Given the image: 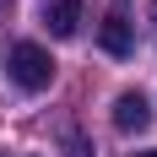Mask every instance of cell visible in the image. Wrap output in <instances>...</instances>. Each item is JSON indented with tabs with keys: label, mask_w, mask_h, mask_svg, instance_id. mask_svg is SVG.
<instances>
[{
	"label": "cell",
	"mask_w": 157,
	"mask_h": 157,
	"mask_svg": "<svg viewBox=\"0 0 157 157\" xmlns=\"http://www.w3.org/2000/svg\"><path fill=\"white\" fill-rule=\"evenodd\" d=\"M6 76L22 87V92H44L49 81H54V60H49V49L44 44H11L6 49Z\"/></svg>",
	"instance_id": "cell-1"
},
{
	"label": "cell",
	"mask_w": 157,
	"mask_h": 157,
	"mask_svg": "<svg viewBox=\"0 0 157 157\" xmlns=\"http://www.w3.org/2000/svg\"><path fill=\"white\" fill-rule=\"evenodd\" d=\"M152 125V103H146V92H119L114 98V130L119 136H136V130Z\"/></svg>",
	"instance_id": "cell-2"
},
{
	"label": "cell",
	"mask_w": 157,
	"mask_h": 157,
	"mask_svg": "<svg viewBox=\"0 0 157 157\" xmlns=\"http://www.w3.org/2000/svg\"><path fill=\"white\" fill-rule=\"evenodd\" d=\"M98 44L109 49L114 60H125L130 49H136V27H130V16H125V11H119V6H114V11H109V16H103V27H98Z\"/></svg>",
	"instance_id": "cell-3"
},
{
	"label": "cell",
	"mask_w": 157,
	"mask_h": 157,
	"mask_svg": "<svg viewBox=\"0 0 157 157\" xmlns=\"http://www.w3.org/2000/svg\"><path fill=\"white\" fill-rule=\"evenodd\" d=\"M44 27L54 38H71L81 27V0H44Z\"/></svg>",
	"instance_id": "cell-4"
},
{
	"label": "cell",
	"mask_w": 157,
	"mask_h": 157,
	"mask_svg": "<svg viewBox=\"0 0 157 157\" xmlns=\"http://www.w3.org/2000/svg\"><path fill=\"white\" fill-rule=\"evenodd\" d=\"M152 38H157V0H152Z\"/></svg>",
	"instance_id": "cell-5"
},
{
	"label": "cell",
	"mask_w": 157,
	"mask_h": 157,
	"mask_svg": "<svg viewBox=\"0 0 157 157\" xmlns=\"http://www.w3.org/2000/svg\"><path fill=\"white\" fill-rule=\"evenodd\" d=\"M0 11H11V0H0Z\"/></svg>",
	"instance_id": "cell-6"
},
{
	"label": "cell",
	"mask_w": 157,
	"mask_h": 157,
	"mask_svg": "<svg viewBox=\"0 0 157 157\" xmlns=\"http://www.w3.org/2000/svg\"><path fill=\"white\" fill-rule=\"evenodd\" d=\"M136 157H157V152H136Z\"/></svg>",
	"instance_id": "cell-7"
}]
</instances>
